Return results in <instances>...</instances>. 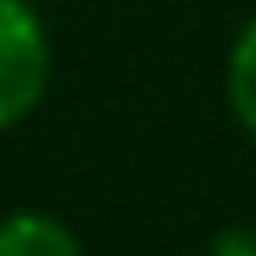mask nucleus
<instances>
[{"label":"nucleus","instance_id":"f257e3e1","mask_svg":"<svg viewBox=\"0 0 256 256\" xmlns=\"http://www.w3.org/2000/svg\"><path fill=\"white\" fill-rule=\"evenodd\" d=\"M52 48L26 0H0V131L21 126L48 94Z\"/></svg>","mask_w":256,"mask_h":256},{"label":"nucleus","instance_id":"f03ea898","mask_svg":"<svg viewBox=\"0 0 256 256\" xmlns=\"http://www.w3.org/2000/svg\"><path fill=\"white\" fill-rule=\"evenodd\" d=\"M0 256H84V240L42 209H16L0 220Z\"/></svg>","mask_w":256,"mask_h":256},{"label":"nucleus","instance_id":"7ed1b4c3","mask_svg":"<svg viewBox=\"0 0 256 256\" xmlns=\"http://www.w3.org/2000/svg\"><path fill=\"white\" fill-rule=\"evenodd\" d=\"M225 104L240 120V131L256 136V16L236 32L225 52Z\"/></svg>","mask_w":256,"mask_h":256},{"label":"nucleus","instance_id":"20e7f679","mask_svg":"<svg viewBox=\"0 0 256 256\" xmlns=\"http://www.w3.org/2000/svg\"><path fill=\"white\" fill-rule=\"evenodd\" d=\"M209 256H256V230L251 225H225L209 240Z\"/></svg>","mask_w":256,"mask_h":256}]
</instances>
